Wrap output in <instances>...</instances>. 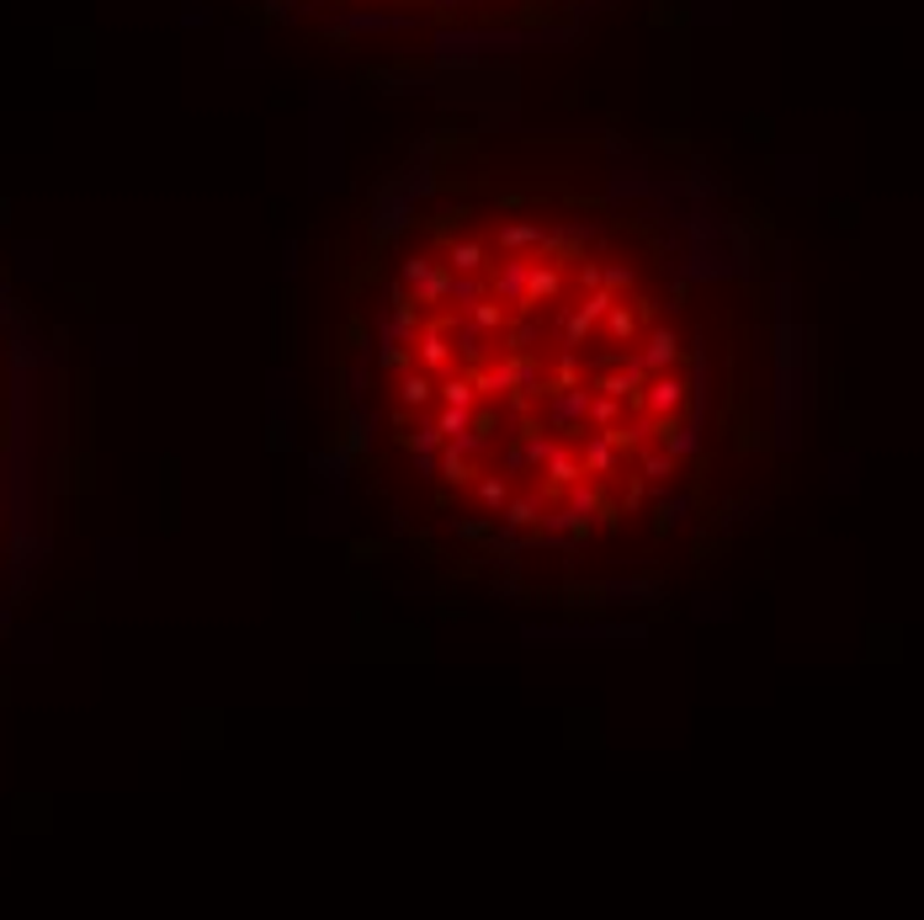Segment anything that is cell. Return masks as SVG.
I'll use <instances>...</instances> for the list:
<instances>
[{"instance_id": "obj_1", "label": "cell", "mask_w": 924, "mask_h": 920, "mask_svg": "<svg viewBox=\"0 0 924 920\" xmlns=\"http://www.w3.org/2000/svg\"><path fill=\"white\" fill-rule=\"evenodd\" d=\"M749 250L681 171L596 133H447L372 197L340 485L420 581L553 623L649 617L754 447Z\"/></svg>"}, {"instance_id": "obj_2", "label": "cell", "mask_w": 924, "mask_h": 920, "mask_svg": "<svg viewBox=\"0 0 924 920\" xmlns=\"http://www.w3.org/2000/svg\"><path fill=\"white\" fill-rule=\"evenodd\" d=\"M59 431L54 340L0 256V634L54 553Z\"/></svg>"}, {"instance_id": "obj_3", "label": "cell", "mask_w": 924, "mask_h": 920, "mask_svg": "<svg viewBox=\"0 0 924 920\" xmlns=\"http://www.w3.org/2000/svg\"><path fill=\"white\" fill-rule=\"evenodd\" d=\"M293 6L335 22L340 32L404 37L425 48H478L494 37L558 28L596 0H293Z\"/></svg>"}]
</instances>
